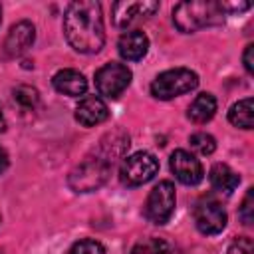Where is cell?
Here are the masks:
<instances>
[{
  "mask_svg": "<svg viewBox=\"0 0 254 254\" xmlns=\"http://www.w3.org/2000/svg\"><path fill=\"white\" fill-rule=\"evenodd\" d=\"M64 34L75 52H99L105 42L101 4L93 0L71 2L64 14Z\"/></svg>",
  "mask_w": 254,
  "mask_h": 254,
  "instance_id": "6da1fadb",
  "label": "cell"
},
{
  "mask_svg": "<svg viewBox=\"0 0 254 254\" xmlns=\"http://www.w3.org/2000/svg\"><path fill=\"white\" fill-rule=\"evenodd\" d=\"M226 12L222 10L220 2L210 0H194V2H181L173 10V22L179 32L192 34L206 26H216L224 22Z\"/></svg>",
  "mask_w": 254,
  "mask_h": 254,
  "instance_id": "7a4b0ae2",
  "label": "cell"
},
{
  "mask_svg": "<svg viewBox=\"0 0 254 254\" xmlns=\"http://www.w3.org/2000/svg\"><path fill=\"white\" fill-rule=\"evenodd\" d=\"M111 167H113V163L109 159H105L103 155H99V153L91 155L71 171L69 187L75 192H91L107 181Z\"/></svg>",
  "mask_w": 254,
  "mask_h": 254,
  "instance_id": "3957f363",
  "label": "cell"
},
{
  "mask_svg": "<svg viewBox=\"0 0 254 254\" xmlns=\"http://www.w3.org/2000/svg\"><path fill=\"white\" fill-rule=\"evenodd\" d=\"M198 85V75L187 67H175L159 73L151 83V93L157 99H173L192 91Z\"/></svg>",
  "mask_w": 254,
  "mask_h": 254,
  "instance_id": "277c9868",
  "label": "cell"
},
{
  "mask_svg": "<svg viewBox=\"0 0 254 254\" xmlns=\"http://www.w3.org/2000/svg\"><path fill=\"white\" fill-rule=\"evenodd\" d=\"M159 171V161L147 151H137L123 159L119 167V179L127 187H141L149 183Z\"/></svg>",
  "mask_w": 254,
  "mask_h": 254,
  "instance_id": "5b68a950",
  "label": "cell"
},
{
  "mask_svg": "<svg viewBox=\"0 0 254 254\" xmlns=\"http://www.w3.org/2000/svg\"><path fill=\"white\" fill-rule=\"evenodd\" d=\"M177 204L175 185L171 181H161L153 187L145 200V216L155 224H165L171 220Z\"/></svg>",
  "mask_w": 254,
  "mask_h": 254,
  "instance_id": "8992f818",
  "label": "cell"
},
{
  "mask_svg": "<svg viewBox=\"0 0 254 254\" xmlns=\"http://www.w3.org/2000/svg\"><path fill=\"white\" fill-rule=\"evenodd\" d=\"M131 69L125 64L109 62L103 67L95 71V87L99 95H105L109 99L119 97L131 83Z\"/></svg>",
  "mask_w": 254,
  "mask_h": 254,
  "instance_id": "52a82bcc",
  "label": "cell"
},
{
  "mask_svg": "<svg viewBox=\"0 0 254 254\" xmlns=\"http://www.w3.org/2000/svg\"><path fill=\"white\" fill-rule=\"evenodd\" d=\"M192 216H194L196 228L206 236L220 234L226 226V212H224L222 204L214 198H200L194 204Z\"/></svg>",
  "mask_w": 254,
  "mask_h": 254,
  "instance_id": "ba28073f",
  "label": "cell"
},
{
  "mask_svg": "<svg viewBox=\"0 0 254 254\" xmlns=\"http://www.w3.org/2000/svg\"><path fill=\"white\" fill-rule=\"evenodd\" d=\"M159 10V2L153 0H135V2H115L113 12V24L117 28H127L135 24L137 20L149 18Z\"/></svg>",
  "mask_w": 254,
  "mask_h": 254,
  "instance_id": "9c48e42d",
  "label": "cell"
},
{
  "mask_svg": "<svg viewBox=\"0 0 254 254\" xmlns=\"http://www.w3.org/2000/svg\"><path fill=\"white\" fill-rule=\"evenodd\" d=\"M169 165H171V171L173 175L183 183V185H198L204 177V171H202V165L200 161L190 155L189 151L185 149H177L171 153V159H169Z\"/></svg>",
  "mask_w": 254,
  "mask_h": 254,
  "instance_id": "30bf717a",
  "label": "cell"
},
{
  "mask_svg": "<svg viewBox=\"0 0 254 254\" xmlns=\"http://www.w3.org/2000/svg\"><path fill=\"white\" fill-rule=\"evenodd\" d=\"M34 40H36V28H34V24L28 22V20L16 22L10 28V32H8L6 40H4V52H6L8 58L22 56L28 48H32Z\"/></svg>",
  "mask_w": 254,
  "mask_h": 254,
  "instance_id": "8fae6325",
  "label": "cell"
},
{
  "mask_svg": "<svg viewBox=\"0 0 254 254\" xmlns=\"http://www.w3.org/2000/svg\"><path fill=\"white\" fill-rule=\"evenodd\" d=\"M107 117H109V109H107L105 101L101 97H95V95L83 97L79 101V105L75 107V121L79 125H83V127L99 125Z\"/></svg>",
  "mask_w": 254,
  "mask_h": 254,
  "instance_id": "7c38bea8",
  "label": "cell"
},
{
  "mask_svg": "<svg viewBox=\"0 0 254 254\" xmlns=\"http://www.w3.org/2000/svg\"><path fill=\"white\" fill-rule=\"evenodd\" d=\"M117 50H119V56L123 60L137 62V60H141L147 54V50H149V38L141 30L125 32L119 38V42H117Z\"/></svg>",
  "mask_w": 254,
  "mask_h": 254,
  "instance_id": "4fadbf2b",
  "label": "cell"
},
{
  "mask_svg": "<svg viewBox=\"0 0 254 254\" xmlns=\"http://www.w3.org/2000/svg\"><path fill=\"white\" fill-rule=\"evenodd\" d=\"M52 83L54 87L64 93V95H71V97H77V95H83L85 89H87V79L83 77V73H79L77 69H60L54 77H52Z\"/></svg>",
  "mask_w": 254,
  "mask_h": 254,
  "instance_id": "5bb4252c",
  "label": "cell"
},
{
  "mask_svg": "<svg viewBox=\"0 0 254 254\" xmlns=\"http://www.w3.org/2000/svg\"><path fill=\"white\" fill-rule=\"evenodd\" d=\"M208 181H210V185H212L214 190H220V192L230 194V192L238 187L240 177H238L228 165L216 163V165H212V169H210V173H208Z\"/></svg>",
  "mask_w": 254,
  "mask_h": 254,
  "instance_id": "9a60e30c",
  "label": "cell"
},
{
  "mask_svg": "<svg viewBox=\"0 0 254 254\" xmlns=\"http://www.w3.org/2000/svg\"><path fill=\"white\" fill-rule=\"evenodd\" d=\"M216 113V99L212 93H200L192 99V103L189 105V119L192 123H206L214 117Z\"/></svg>",
  "mask_w": 254,
  "mask_h": 254,
  "instance_id": "2e32d148",
  "label": "cell"
},
{
  "mask_svg": "<svg viewBox=\"0 0 254 254\" xmlns=\"http://www.w3.org/2000/svg\"><path fill=\"white\" fill-rule=\"evenodd\" d=\"M228 121H230L234 127L252 129V99L246 97V99L236 101V103L230 107V111H228Z\"/></svg>",
  "mask_w": 254,
  "mask_h": 254,
  "instance_id": "e0dca14e",
  "label": "cell"
},
{
  "mask_svg": "<svg viewBox=\"0 0 254 254\" xmlns=\"http://www.w3.org/2000/svg\"><path fill=\"white\" fill-rule=\"evenodd\" d=\"M131 254H177L175 246L163 238H145L137 242L131 250Z\"/></svg>",
  "mask_w": 254,
  "mask_h": 254,
  "instance_id": "ac0fdd59",
  "label": "cell"
},
{
  "mask_svg": "<svg viewBox=\"0 0 254 254\" xmlns=\"http://www.w3.org/2000/svg\"><path fill=\"white\" fill-rule=\"evenodd\" d=\"M12 95H14V101L22 109H34L40 103V93L32 85H18V87H14Z\"/></svg>",
  "mask_w": 254,
  "mask_h": 254,
  "instance_id": "d6986e66",
  "label": "cell"
},
{
  "mask_svg": "<svg viewBox=\"0 0 254 254\" xmlns=\"http://www.w3.org/2000/svg\"><path fill=\"white\" fill-rule=\"evenodd\" d=\"M189 143H190V147H192L198 155H212L214 149H216V139H214L212 135L204 133V131L192 133L190 139H189Z\"/></svg>",
  "mask_w": 254,
  "mask_h": 254,
  "instance_id": "ffe728a7",
  "label": "cell"
},
{
  "mask_svg": "<svg viewBox=\"0 0 254 254\" xmlns=\"http://www.w3.org/2000/svg\"><path fill=\"white\" fill-rule=\"evenodd\" d=\"M69 254H105V248H103V244L97 242V240L83 238V240H77V242L69 248Z\"/></svg>",
  "mask_w": 254,
  "mask_h": 254,
  "instance_id": "44dd1931",
  "label": "cell"
},
{
  "mask_svg": "<svg viewBox=\"0 0 254 254\" xmlns=\"http://www.w3.org/2000/svg\"><path fill=\"white\" fill-rule=\"evenodd\" d=\"M252 210H254V189H248L246 196L242 200V206H240V218H242V222L246 226H250L252 220H254V212Z\"/></svg>",
  "mask_w": 254,
  "mask_h": 254,
  "instance_id": "7402d4cb",
  "label": "cell"
},
{
  "mask_svg": "<svg viewBox=\"0 0 254 254\" xmlns=\"http://www.w3.org/2000/svg\"><path fill=\"white\" fill-rule=\"evenodd\" d=\"M226 254H254V244L248 236H240V238L232 240Z\"/></svg>",
  "mask_w": 254,
  "mask_h": 254,
  "instance_id": "603a6c76",
  "label": "cell"
},
{
  "mask_svg": "<svg viewBox=\"0 0 254 254\" xmlns=\"http://www.w3.org/2000/svg\"><path fill=\"white\" fill-rule=\"evenodd\" d=\"M252 52H254V46H252V44H248V46H246V50H244V56H242V60H244V67H246V71H248V73H252V71H254Z\"/></svg>",
  "mask_w": 254,
  "mask_h": 254,
  "instance_id": "cb8c5ba5",
  "label": "cell"
},
{
  "mask_svg": "<svg viewBox=\"0 0 254 254\" xmlns=\"http://www.w3.org/2000/svg\"><path fill=\"white\" fill-rule=\"evenodd\" d=\"M6 169H8V153L0 147V175H2Z\"/></svg>",
  "mask_w": 254,
  "mask_h": 254,
  "instance_id": "d4e9b609",
  "label": "cell"
},
{
  "mask_svg": "<svg viewBox=\"0 0 254 254\" xmlns=\"http://www.w3.org/2000/svg\"><path fill=\"white\" fill-rule=\"evenodd\" d=\"M6 129V119H4V113H2V107H0V133H4Z\"/></svg>",
  "mask_w": 254,
  "mask_h": 254,
  "instance_id": "484cf974",
  "label": "cell"
},
{
  "mask_svg": "<svg viewBox=\"0 0 254 254\" xmlns=\"http://www.w3.org/2000/svg\"><path fill=\"white\" fill-rule=\"evenodd\" d=\"M0 24H2V6H0Z\"/></svg>",
  "mask_w": 254,
  "mask_h": 254,
  "instance_id": "4316f807",
  "label": "cell"
}]
</instances>
